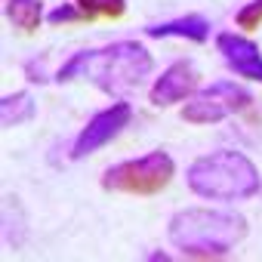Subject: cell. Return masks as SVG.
<instances>
[{"instance_id": "obj_1", "label": "cell", "mask_w": 262, "mask_h": 262, "mask_svg": "<svg viewBox=\"0 0 262 262\" xmlns=\"http://www.w3.org/2000/svg\"><path fill=\"white\" fill-rule=\"evenodd\" d=\"M151 68H155V59L142 43L120 40V43H111L102 50H83V53L71 56L59 68L56 80L68 83L74 77H86L102 93L123 96V93H133L136 86H142V80L148 77Z\"/></svg>"}, {"instance_id": "obj_2", "label": "cell", "mask_w": 262, "mask_h": 262, "mask_svg": "<svg viewBox=\"0 0 262 262\" xmlns=\"http://www.w3.org/2000/svg\"><path fill=\"white\" fill-rule=\"evenodd\" d=\"M247 237V219L231 210H182L170 219V241L185 256L216 259Z\"/></svg>"}, {"instance_id": "obj_3", "label": "cell", "mask_w": 262, "mask_h": 262, "mask_svg": "<svg viewBox=\"0 0 262 262\" xmlns=\"http://www.w3.org/2000/svg\"><path fill=\"white\" fill-rule=\"evenodd\" d=\"M259 170L241 151H213L188 167V188L210 201H247L259 191Z\"/></svg>"}, {"instance_id": "obj_4", "label": "cell", "mask_w": 262, "mask_h": 262, "mask_svg": "<svg viewBox=\"0 0 262 262\" xmlns=\"http://www.w3.org/2000/svg\"><path fill=\"white\" fill-rule=\"evenodd\" d=\"M173 176H176L173 158L167 151H151L145 158H133L105 170L102 185L120 194H158L173 182Z\"/></svg>"}, {"instance_id": "obj_5", "label": "cell", "mask_w": 262, "mask_h": 262, "mask_svg": "<svg viewBox=\"0 0 262 262\" xmlns=\"http://www.w3.org/2000/svg\"><path fill=\"white\" fill-rule=\"evenodd\" d=\"M253 99L247 90H241L231 80H216L210 90H201L185 108H182V120L188 123H219L225 120L231 111L247 108Z\"/></svg>"}, {"instance_id": "obj_6", "label": "cell", "mask_w": 262, "mask_h": 262, "mask_svg": "<svg viewBox=\"0 0 262 262\" xmlns=\"http://www.w3.org/2000/svg\"><path fill=\"white\" fill-rule=\"evenodd\" d=\"M129 117H133V108H129L126 102H114L111 108L93 114L90 123L77 133V139L71 145V158H86V155L99 151L102 145H108L120 129L129 123Z\"/></svg>"}, {"instance_id": "obj_7", "label": "cell", "mask_w": 262, "mask_h": 262, "mask_svg": "<svg viewBox=\"0 0 262 262\" xmlns=\"http://www.w3.org/2000/svg\"><path fill=\"white\" fill-rule=\"evenodd\" d=\"M198 90V71L191 68V62H173L151 86V102L158 108H167V105H176L182 99H188L191 93Z\"/></svg>"}, {"instance_id": "obj_8", "label": "cell", "mask_w": 262, "mask_h": 262, "mask_svg": "<svg viewBox=\"0 0 262 262\" xmlns=\"http://www.w3.org/2000/svg\"><path fill=\"white\" fill-rule=\"evenodd\" d=\"M216 47H219L222 59L228 62V68L234 74L262 83V53H259V47L253 40L237 37V34H219L216 37Z\"/></svg>"}, {"instance_id": "obj_9", "label": "cell", "mask_w": 262, "mask_h": 262, "mask_svg": "<svg viewBox=\"0 0 262 262\" xmlns=\"http://www.w3.org/2000/svg\"><path fill=\"white\" fill-rule=\"evenodd\" d=\"M207 34H210V22L204 16H179L173 22H161V25L148 28V37H155V40H161V37H185V40L201 43V40H207Z\"/></svg>"}, {"instance_id": "obj_10", "label": "cell", "mask_w": 262, "mask_h": 262, "mask_svg": "<svg viewBox=\"0 0 262 262\" xmlns=\"http://www.w3.org/2000/svg\"><path fill=\"white\" fill-rule=\"evenodd\" d=\"M7 19L19 31L31 34L43 22V7H40V0H7Z\"/></svg>"}, {"instance_id": "obj_11", "label": "cell", "mask_w": 262, "mask_h": 262, "mask_svg": "<svg viewBox=\"0 0 262 262\" xmlns=\"http://www.w3.org/2000/svg\"><path fill=\"white\" fill-rule=\"evenodd\" d=\"M34 117V96L31 93H16L0 102V126L10 129L16 123H25Z\"/></svg>"}, {"instance_id": "obj_12", "label": "cell", "mask_w": 262, "mask_h": 262, "mask_svg": "<svg viewBox=\"0 0 262 262\" xmlns=\"http://www.w3.org/2000/svg\"><path fill=\"white\" fill-rule=\"evenodd\" d=\"M83 19H120L126 4L123 0H77Z\"/></svg>"}, {"instance_id": "obj_13", "label": "cell", "mask_w": 262, "mask_h": 262, "mask_svg": "<svg viewBox=\"0 0 262 262\" xmlns=\"http://www.w3.org/2000/svg\"><path fill=\"white\" fill-rule=\"evenodd\" d=\"M234 22H237L241 31H253V28H259V25H262V0H253V4L241 7L237 16H234Z\"/></svg>"}, {"instance_id": "obj_14", "label": "cell", "mask_w": 262, "mask_h": 262, "mask_svg": "<svg viewBox=\"0 0 262 262\" xmlns=\"http://www.w3.org/2000/svg\"><path fill=\"white\" fill-rule=\"evenodd\" d=\"M53 25H62V22H74V19H83V13L77 7H56L50 16H47Z\"/></svg>"}]
</instances>
